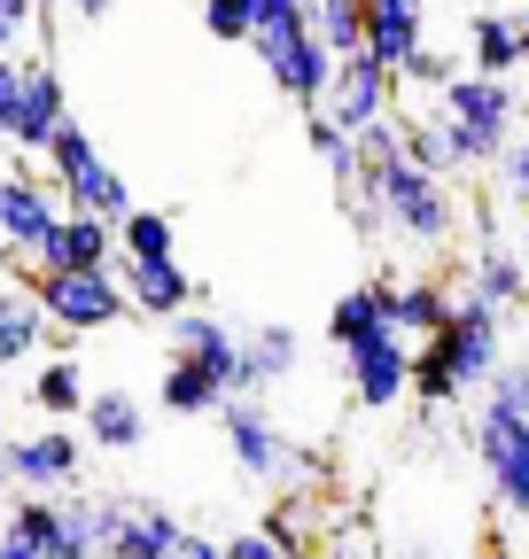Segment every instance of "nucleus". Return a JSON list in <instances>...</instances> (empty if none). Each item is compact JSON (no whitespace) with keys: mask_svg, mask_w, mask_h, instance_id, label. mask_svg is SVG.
I'll list each match as a JSON object with an SVG mask.
<instances>
[{"mask_svg":"<svg viewBox=\"0 0 529 559\" xmlns=\"http://www.w3.org/2000/svg\"><path fill=\"white\" fill-rule=\"evenodd\" d=\"M351 218L366 234H405L413 249H444L459 234V194H451V179H428L405 156H381V164H358Z\"/></svg>","mask_w":529,"mask_h":559,"instance_id":"f257e3e1","label":"nucleus"},{"mask_svg":"<svg viewBox=\"0 0 529 559\" xmlns=\"http://www.w3.org/2000/svg\"><path fill=\"white\" fill-rule=\"evenodd\" d=\"M498 358H506L498 311H491V304H475V296H459V304H451V319L413 349V396H421L428 412H444V404H459L468 389H483V381L498 373Z\"/></svg>","mask_w":529,"mask_h":559,"instance_id":"f03ea898","label":"nucleus"},{"mask_svg":"<svg viewBox=\"0 0 529 559\" xmlns=\"http://www.w3.org/2000/svg\"><path fill=\"white\" fill-rule=\"evenodd\" d=\"M436 117L451 132V164L475 171V164H498L506 140L521 132V94L514 79H483V70H451L436 86Z\"/></svg>","mask_w":529,"mask_h":559,"instance_id":"7ed1b4c3","label":"nucleus"},{"mask_svg":"<svg viewBox=\"0 0 529 559\" xmlns=\"http://www.w3.org/2000/svg\"><path fill=\"white\" fill-rule=\"evenodd\" d=\"M249 47H257V62H264V79H273L289 102H304V109H319V94H327V70H336V55L319 47V32H311V9H273V16H257V32H249Z\"/></svg>","mask_w":529,"mask_h":559,"instance_id":"20e7f679","label":"nucleus"},{"mask_svg":"<svg viewBox=\"0 0 529 559\" xmlns=\"http://www.w3.org/2000/svg\"><path fill=\"white\" fill-rule=\"evenodd\" d=\"M47 171H55V194L71 202V210H86V218H125L132 210V187L117 179V164H102V148H94V132L79 124V117H62L55 132H47Z\"/></svg>","mask_w":529,"mask_h":559,"instance_id":"39448f33","label":"nucleus"},{"mask_svg":"<svg viewBox=\"0 0 529 559\" xmlns=\"http://www.w3.org/2000/svg\"><path fill=\"white\" fill-rule=\"evenodd\" d=\"M24 288L47 311V326H71V334H102V326H117L132 311L125 288H117V272H32Z\"/></svg>","mask_w":529,"mask_h":559,"instance_id":"423d86ee","label":"nucleus"},{"mask_svg":"<svg viewBox=\"0 0 529 559\" xmlns=\"http://www.w3.org/2000/svg\"><path fill=\"white\" fill-rule=\"evenodd\" d=\"M55 226H62V194L16 164L9 179H0V264H9V272L39 264L47 241H55Z\"/></svg>","mask_w":529,"mask_h":559,"instance_id":"0eeeda50","label":"nucleus"},{"mask_svg":"<svg viewBox=\"0 0 529 559\" xmlns=\"http://www.w3.org/2000/svg\"><path fill=\"white\" fill-rule=\"evenodd\" d=\"M71 117V102H62V70L47 55H16V79H9V102H0V140H9L16 156L47 148V132Z\"/></svg>","mask_w":529,"mask_h":559,"instance_id":"6e6552de","label":"nucleus"},{"mask_svg":"<svg viewBox=\"0 0 529 559\" xmlns=\"http://www.w3.org/2000/svg\"><path fill=\"white\" fill-rule=\"evenodd\" d=\"M343 366H351V396L366 412H389V404H405L413 396V342L397 334V326H374L343 349Z\"/></svg>","mask_w":529,"mask_h":559,"instance_id":"1a4fd4ad","label":"nucleus"},{"mask_svg":"<svg viewBox=\"0 0 529 559\" xmlns=\"http://www.w3.org/2000/svg\"><path fill=\"white\" fill-rule=\"evenodd\" d=\"M219 412H226V451H234V466H242L249 481H281V474H296L289 428H281V419L264 412L257 396H219Z\"/></svg>","mask_w":529,"mask_h":559,"instance_id":"9d476101","label":"nucleus"},{"mask_svg":"<svg viewBox=\"0 0 529 559\" xmlns=\"http://www.w3.org/2000/svg\"><path fill=\"white\" fill-rule=\"evenodd\" d=\"M475 459H483V481H491L498 513H529V419L475 412Z\"/></svg>","mask_w":529,"mask_h":559,"instance_id":"9b49d317","label":"nucleus"},{"mask_svg":"<svg viewBox=\"0 0 529 559\" xmlns=\"http://www.w3.org/2000/svg\"><path fill=\"white\" fill-rule=\"evenodd\" d=\"M319 109L336 117L343 132H358V124H374V117H397V79H389V70H381L366 47H358V55H336Z\"/></svg>","mask_w":529,"mask_h":559,"instance_id":"f8f14e48","label":"nucleus"},{"mask_svg":"<svg viewBox=\"0 0 529 559\" xmlns=\"http://www.w3.org/2000/svg\"><path fill=\"white\" fill-rule=\"evenodd\" d=\"M0 466H9L16 489H39V498H55V489H79V474H86V443H79L71 428L16 436V443H0Z\"/></svg>","mask_w":529,"mask_h":559,"instance_id":"ddd939ff","label":"nucleus"},{"mask_svg":"<svg viewBox=\"0 0 529 559\" xmlns=\"http://www.w3.org/2000/svg\"><path fill=\"white\" fill-rule=\"evenodd\" d=\"M109 272H117L125 304L141 311V319H179L187 304H203V288H195V272L179 257H117Z\"/></svg>","mask_w":529,"mask_h":559,"instance_id":"4468645a","label":"nucleus"},{"mask_svg":"<svg viewBox=\"0 0 529 559\" xmlns=\"http://www.w3.org/2000/svg\"><path fill=\"white\" fill-rule=\"evenodd\" d=\"M172 326V349H179V358H195V366H203V373H219L226 381V396H234V381H242V334L226 326V319H211V311H179V319H164Z\"/></svg>","mask_w":529,"mask_h":559,"instance_id":"2eb2a0df","label":"nucleus"},{"mask_svg":"<svg viewBox=\"0 0 529 559\" xmlns=\"http://www.w3.org/2000/svg\"><path fill=\"white\" fill-rule=\"evenodd\" d=\"M117 264V226L109 218H86V210H71V218L55 226V241H47V257L32 264V272H109Z\"/></svg>","mask_w":529,"mask_h":559,"instance_id":"dca6fc26","label":"nucleus"},{"mask_svg":"<svg viewBox=\"0 0 529 559\" xmlns=\"http://www.w3.org/2000/svg\"><path fill=\"white\" fill-rule=\"evenodd\" d=\"M79 419H86V443L94 451H141L149 443V412H141L132 389H86Z\"/></svg>","mask_w":529,"mask_h":559,"instance_id":"f3484780","label":"nucleus"},{"mask_svg":"<svg viewBox=\"0 0 529 559\" xmlns=\"http://www.w3.org/2000/svg\"><path fill=\"white\" fill-rule=\"evenodd\" d=\"M179 536H187V528H179L172 506H156V498H125V521H117V536H109L102 559H172Z\"/></svg>","mask_w":529,"mask_h":559,"instance_id":"a211bd4d","label":"nucleus"},{"mask_svg":"<svg viewBox=\"0 0 529 559\" xmlns=\"http://www.w3.org/2000/svg\"><path fill=\"white\" fill-rule=\"evenodd\" d=\"M468 47H475V70H483V79H514V70L529 62V32H521L514 9H475Z\"/></svg>","mask_w":529,"mask_h":559,"instance_id":"6ab92c4d","label":"nucleus"},{"mask_svg":"<svg viewBox=\"0 0 529 559\" xmlns=\"http://www.w3.org/2000/svg\"><path fill=\"white\" fill-rule=\"evenodd\" d=\"M289 373H296V334L281 319H257L242 334V381H234V396H257L264 381H289Z\"/></svg>","mask_w":529,"mask_h":559,"instance_id":"aec40b11","label":"nucleus"},{"mask_svg":"<svg viewBox=\"0 0 529 559\" xmlns=\"http://www.w3.org/2000/svg\"><path fill=\"white\" fill-rule=\"evenodd\" d=\"M468 296L491 304V311L529 304V272H521V257H514L506 241H483V249H475V264H468Z\"/></svg>","mask_w":529,"mask_h":559,"instance_id":"412c9836","label":"nucleus"},{"mask_svg":"<svg viewBox=\"0 0 529 559\" xmlns=\"http://www.w3.org/2000/svg\"><path fill=\"white\" fill-rule=\"evenodd\" d=\"M444 319H451V288H444V280H397V288H389V326L405 342H428Z\"/></svg>","mask_w":529,"mask_h":559,"instance_id":"4be33fe9","label":"nucleus"},{"mask_svg":"<svg viewBox=\"0 0 529 559\" xmlns=\"http://www.w3.org/2000/svg\"><path fill=\"white\" fill-rule=\"evenodd\" d=\"M421 47H428V39H421V16H413V9H366V55L389 70V79H397Z\"/></svg>","mask_w":529,"mask_h":559,"instance_id":"5701e85b","label":"nucleus"},{"mask_svg":"<svg viewBox=\"0 0 529 559\" xmlns=\"http://www.w3.org/2000/svg\"><path fill=\"white\" fill-rule=\"evenodd\" d=\"M389 288H397V280L381 272V280H366V288H351L336 311H327V342H336V349H351L358 334H374V326H389Z\"/></svg>","mask_w":529,"mask_h":559,"instance_id":"b1692460","label":"nucleus"},{"mask_svg":"<svg viewBox=\"0 0 529 559\" xmlns=\"http://www.w3.org/2000/svg\"><path fill=\"white\" fill-rule=\"evenodd\" d=\"M47 342V311L32 304V288H0V366H24Z\"/></svg>","mask_w":529,"mask_h":559,"instance_id":"393cba45","label":"nucleus"},{"mask_svg":"<svg viewBox=\"0 0 529 559\" xmlns=\"http://www.w3.org/2000/svg\"><path fill=\"white\" fill-rule=\"evenodd\" d=\"M397 156H405L413 171H428V179H451L459 164H451V132H444V117L428 109V117H397Z\"/></svg>","mask_w":529,"mask_h":559,"instance_id":"a878e982","label":"nucleus"},{"mask_svg":"<svg viewBox=\"0 0 529 559\" xmlns=\"http://www.w3.org/2000/svg\"><path fill=\"white\" fill-rule=\"evenodd\" d=\"M304 148H311V156L327 164V179H336L343 194L358 187V140H351V132H343L336 117H327V109H304Z\"/></svg>","mask_w":529,"mask_h":559,"instance_id":"bb28decb","label":"nucleus"},{"mask_svg":"<svg viewBox=\"0 0 529 559\" xmlns=\"http://www.w3.org/2000/svg\"><path fill=\"white\" fill-rule=\"evenodd\" d=\"M156 396H164V412H187V419H195V412H219L226 381H219V373H203L195 358H172V373H164V389H156Z\"/></svg>","mask_w":529,"mask_h":559,"instance_id":"cd10ccee","label":"nucleus"},{"mask_svg":"<svg viewBox=\"0 0 529 559\" xmlns=\"http://www.w3.org/2000/svg\"><path fill=\"white\" fill-rule=\"evenodd\" d=\"M311 32L327 55H358L366 47V0H311Z\"/></svg>","mask_w":529,"mask_h":559,"instance_id":"c85d7f7f","label":"nucleus"},{"mask_svg":"<svg viewBox=\"0 0 529 559\" xmlns=\"http://www.w3.org/2000/svg\"><path fill=\"white\" fill-rule=\"evenodd\" d=\"M172 241H179L172 210H141V202H132L117 218V257H172Z\"/></svg>","mask_w":529,"mask_h":559,"instance_id":"c756f323","label":"nucleus"},{"mask_svg":"<svg viewBox=\"0 0 529 559\" xmlns=\"http://www.w3.org/2000/svg\"><path fill=\"white\" fill-rule=\"evenodd\" d=\"M32 404L55 412V419H79V404H86V373H79V358H47L39 381H32Z\"/></svg>","mask_w":529,"mask_h":559,"instance_id":"7c9ffc66","label":"nucleus"},{"mask_svg":"<svg viewBox=\"0 0 529 559\" xmlns=\"http://www.w3.org/2000/svg\"><path fill=\"white\" fill-rule=\"evenodd\" d=\"M55 521H62V506H55V498H39V489H24V498L9 506V536H24L39 559H47V544H55Z\"/></svg>","mask_w":529,"mask_h":559,"instance_id":"2f4dec72","label":"nucleus"},{"mask_svg":"<svg viewBox=\"0 0 529 559\" xmlns=\"http://www.w3.org/2000/svg\"><path fill=\"white\" fill-rule=\"evenodd\" d=\"M264 536H273L289 559H296V551H319V544H311V498H281L273 513H264Z\"/></svg>","mask_w":529,"mask_h":559,"instance_id":"473e14b6","label":"nucleus"},{"mask_svg":"<svg viewBox=\"0 0 529 559\" xmlns=\"http://www.w3.org/2000/svg\"><path fill=\"white\" fill-rule=\"evenodd\" d=\"M483 412H506V419H529V366L514 358H498V373H491V389H483Z\"/></svg>","mask_w":529,"mask_h":559,"instance_id":"72a5a7b5","label":"nucleus"},{"mask_svg":"<svg viewBox=\"0 0 529 559\" xmlns=\"http://www.w3.org/2000/svg\"><path fill=\"white\" fill-rule=\"evenodd\" d=\"M203 32L226 39V47H249L257 16H249V0H203Z\"/></svg>","mask_w":529,"mask_h":559,"instance_id":"f704fd0d","label":"nucleus"},{"mask_svg":"<svg viewBox=\"0 0 529 559\" xmlns=\"http://www.w3.org/2000/svg\"><path fill=\"white\" fill-rule=\"evenodd\" d=\"M39 32V0H0V55H16Z\"/></svg>","mask_w":529,"mask_h":559,"instance_id":"c9c22d12","label":"nucleus"},{"mask_svg":"<svg viewBox=\"0 0 529 559\" xmlns=\"http://www.w3.org/2000/svg\"><path fill=\"white\" fill-rule=\"evenodd\" d=\"M397 79H413V86H428V94H436V86L451 79V70H444V55H428V47H421V55H413L405 70H397Z\"/></svg>","mask_w":529,"mask_h":559,"instance_id":"e433bc0d","label":"nucleus"},{"mask_svg":"<svg viewBox=\"0 0 529 559\" xmlns=\"http://www.w3.org/2000/svg\"><path fill=\"white\" fill-rule=\"evenodd\" d=\"M226 559H289V551L264 536V528H249V536H234V544H226Z\"/></svg>","mask_w":529,"mask_h":559,"instance_id":"4c0bfd02","label":"nucleus"},{"mask_svg":"<svg viewBox=\"0 0 529 559\" xmlns=\"http://www.w3.org/2000/svg\"><path fill=\"white\" fill-rule=\"evenodd\" d=\"M172 559H226V544H211V536H195V528H187V536H179V551H172Z\"/></svg>","mask_w":529,"mask_h":559,"instance_id":"58836bf2","label":"nucleus"},{"mask_svg":"<svg viewBox=\"0 0 529 559\" xmlns=\"http://www.w3.org/2000/svg\"><path fill=\"white\" fill-rule=\"evenodd\" d=\"M62 9H71V16H79V24H102V16H109V9H117V0H62Z\"/></svg>","mask_w":529,"mask_h":559,"instance_id":"ea45409f","label":"nucleus"},{"mask_svg":"<svg viewBox=\"0 0 529 559\" xmlns=\"http://www.w3.org/2000/svg\"><path fill=\"white\" fill-rule=\"evenodd\" d=\"M0 559H39V551H32L24 536H9V528H0Z\"/></svg>","mask_w":529,"mask_h":559,"instance_id":"a19ab883","label":"nucleus"},{"mask_svg":"<svg viewBox=\"0 0 529 559\" xmlns=\"http://www.w3.org/2000/svg\"><path fill=\"white\" fill-rule=\"evenodd\" d=\"M366 9H413V16H428V0H366Z\"/></svg>","mask_w":529,"mask_h":559,"instance_id":"79ce46f5","label":"nucleus"},{"mask_svg":"<svg viewBox=\"0 0 529 559\" xmlns=\"http://www.w3.org/2000/svg\"><path fill=\"white\" fill-rule=\"evenodd\" d=\"M273 9H289V0H249V16H273ZM296 9H304V0H296Z\"/></svg>","mask_w":529,"mask_h":559,"instance_id":"37998d69","label":"nucleus"},{"mask_svg":"<svg viewBox=\"0 0 529 559\" xmlns=\"http://www.w3.org/2000/svg\"><path fill=\"white\" fill-rule=\"evenodd\" d=\"M0 506H9V466H0Z\"/></svg>","mask_w":529,"mask_h":559,"instance_id":"c03bdc74","label":"nucleus"},{"mask_svg":"<svg viewBox=\"0 0 529 559\" xmlns=\"http://www.w3.org/2000/svg\"><path fill=\"white\" fill-rule=\"evenodd\" d=\"M39 9H47V0H39Z\"/></svg>","mask_w":529,"mask_h":559,"instance_id":"a18cd8bd","label":"nucleus"}]
</instances>
